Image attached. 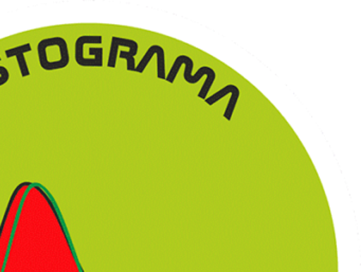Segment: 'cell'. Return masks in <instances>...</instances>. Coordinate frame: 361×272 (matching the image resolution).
Instances as JSON below:
<instances>
[{"mask_svg": "<svg viewBox=\"0 0 361 272\" xmlns=\"http://www.w3.org/2000/svg\"><path fill=\"white\" fill-rule=\"evenodd\" d=\"M183 65H185V67L183 79H185L188 84L194 85V84L198 83L204 75H207L206 81H204V85L200 88V92L197 94L198 98L204 100L208 97L209 92H210L211 87H212L213 83H214L215 79H216V73L211 67L202 66L198 69L195 75H192V71L194 69V61L190 56H179L175 60L172 68L170 69V73L166 75V80L169 83H174L175 79H176L177 75H178L179 69L181 68Z\"/></svg>", "mask_w": 361, "mask_h": 272, "instance_id": "6da1fadb", "label": "cell"}, {"mask_svg": "<svg viewBox=\"0 0 361 272\" xmlns=\"http://www.w3.org/2000/svg\"><path fill=\"white\" fill-rule=\"evenodd\" d=\"M236 88H238V86L234 85V84H229V85L225 86V87L221 88L219 92H215L212 96L207 97V98L204 99V102H206L209 106H212L215 103L219 102L221 99H223L224 97L227 96V94H231Z\"/></svg>", "mask_w": 361, "mask_h": 272, "instance_id": "7a4b0ae2", "label": "cell"}, {"mask_svg": "<svg viewBox=\"0 0 361 272\" xmlns=\"http://www.w3.org/2000/svg\"><path fill=\"white\" fill-rule=\"evenodd\" d=\"M155 54L157 56V78L160 80H166V54L164 48L158 45Z\"/></svg>", "mask_w": 361, "mask_h": 272, "instance_id": "3957f363", "label": "cell"}, {"mask_svg": "<svg viewBox=\"0 0 361 272\" xmlns=\"http://www.w3.org/2000/svg\"><path fill=\"white\" fill-rule=\"evenodd\" d=\"M157 46L158 45H153L149 48V50H147V54H145V56H143L142 60L140 61V63H139V65L136 67L135 71H137V73H143V71H145V68H147V64H149V61L152 60V58H153L154 54H155L156 49H157Z\"/></svg>", "mask_w": 361, "mask_h": 272, "instance_id": "277c9868", "label": "cell"}, {"mask_svg": "<svg viewBox=\"0 0 361 272\" xmlns=\"http://www.w3.org/2000/svg\"><path fill=\"white\" fill-rule=\"evenodd\" d=\"M120 58L128 60V70L135 71V69H136V67H135V58L130 52L121 51V54H120Z\"/></svg>", "mask_w": 361, "mask_h": 272, "instance_id": "5b68a950", "label": "cell"}]
</instances>
